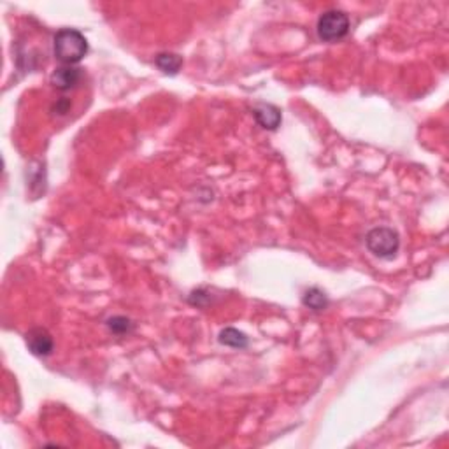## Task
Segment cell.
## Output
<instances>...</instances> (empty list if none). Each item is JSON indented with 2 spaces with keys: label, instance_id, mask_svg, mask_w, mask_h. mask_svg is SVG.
Returning a JSON list of instances; mask_svg holds the SVG:
<instances>
[{
  "label": "cell",
  "instance_id": "obj_6",
  "mask_svg": "<svg viewBox=\"0 0 449 449\" xmlns=\"http://www.w3.org/2000/svg\"><path fill=\"white\" fill-rule=\"evenodd\" d=\"M253 116H255L256 123L265 130H276L283 121L281 116V109L272 104H260L253 109Z\"/></svg>",
  "mask_w": 449,
  "mask_h": 449
},
{
  "label": "cell",
  "instance_id": "obj_8",
  "mask_svg": "<svg viewBox=\"0 0 449 449\" xmlns=\"http://www.w3.org/2000/svg\"><path fill=\"white\" fill-rule=\"evenodd\" d=\"M157 67L160 69L164 74L176 76L183 67V56L176 55V53H160L155 60Z\"/></svg>",
  "mask_w": 449,
  "mask_h": 449
},
{
  "label": "cell",
  "instance_id": "obj_11",
  "mask_svg": "<svg viewBox=\"0 0 449 449\" xmlns=\"http://www.w3.org/2000/svg\"><path fill=\"white\" fill-rule=\"evenodd\" d=\"M69 107H71V102H69L67 98H64V100H60L56 104V112H58V114H65V112H69Z\"/></svg>",
  "mask_w": 449,
  "mask_h": 449
},
{
  "label": "cell",
  "instance_id": "obj_10",
  "mask_svg": "<svg viewBox=\"0 0 449 449\" xmlns=\"http://www.w3.org/2000/svg\"><path fill=\"white\" fill-rule=\"evenodd\" d=\"M107 328L111 330L114 335H128V333L134 330V323H132L130 318H125V316H112L105 322Z\"/></svg>",
  "mask_w": 449,
  "mask_h": 449
},
{
  "label": "cell",
  "instance_id": "obj_7",
  "mask_svg": "<svg viewBox=\"0 0 449 449\" xmlns=\"http://www.w3.org/2000/svg\"><path fill=\"white\" fill-rule=\"evenodd\" d=\"M218 341H220V344L229 346V348L234 349H244L249 344V339H247L246 333L237 328H232V326L221 330L220 335H218Z\"/></svg>",
  "mask_w": 449,
  "mask_h": 449
},
{
  "label": "cell",
  "instance_id": "obj_9",
  "mask_svg": "<svg viewBox=\"0 0 449 449\" xmlns=\"http://www.w3.org/2000/svg\"><path fill=\"white\" fill-rule=\"evenodd\" d=\"M302 302L303 306L312 309V311H323V309H326V306H328V297L325 295L323 290L312 286V288H309L303 293Z\"/></svg>",
  "mask_w": 449,
  "mask_h": 449
},
{
  "label": "cell",
  "instance_id": "obj_5",
  "mask_svg": "<svg viewBox=\"0 0 449 449\" xmlns=\"http://www.w3.org/2000/svg\"><path fill=\"white\" fill-rule=\"evenodd\" d=\"M82 78V72L79 67H74V65H64V67H58L51 74V85L60 91H69L72 88H76L79 85Z\"/></svg>",
  "mask_w": 449,
  "mask_h": 449
},
{
  "label": "cell",
  "instance_id": "obj_3",
  "mask_svg": "<svg viewBox=\"0 0 449 449\" xmlns=\"http://www.w3.org/2000/svg\"><path fill=\"white\" fill-rule=\"evenodd\" d=\"M349 16L346 15L344 11H337V9H332V11H326L319 16L318 25H316V32H318V37L325 42H335L341 41L348 35L349 32Z\"/></svg>",
  "mask_w": 449,
  "mask_h": 449
},
{
  "label": "cell",
  "instance_id": "obj_4",
  "mask_svg": "<svg viewBox=\"0 0 449 449\" xmlns=\"http://www.w3.org/2000/svg\"><path fill=\"white\" fill-rule=\"evenodd\" d=\"M26 346L30 349L34 355L37 356H49L55 349V342H53L51 333L48 332L46 328H32L30 332L26 333Z\"/></svg>",
  "mask_w": 449,
  "mask_h": 449
},
{
  "label": "cell",
  "instance_id": "obj_1",
  "mask_svg": "<svg viewBox=\"0 0 449 449\" xmlns=\"http://www.w3.org/2000/svg\"><path fill=\"white\" fill-rule=\"evenodd\" d=\"M53 53L58 62L64 65H76L87 56V37L76 28H62L53 39Z\"/></svg>",
  "mask_w": 449,
  "mask_h": 449
},
{
  "label": "cell",
  "instance_id": "obj_2",
  "mask_svg": "<svg viewBox=\"0 0 449 449\" xmlns=\"http://www.w3.org/2000/svg\"><path fill=\"white\" fill-rule=\"evenodd\" d=\"M365 244L372 255L382 260H391L400 249V237L389 227H376L365 236Z\"/></svg>",
  "mask_w": 449,
  "mask_h": 449
}]
</instances>
